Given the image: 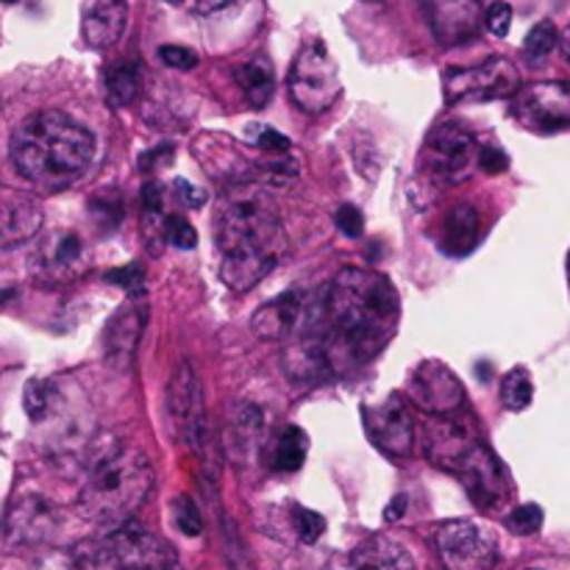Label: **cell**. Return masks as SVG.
<instances>
[{
    "mask_svg": "<svg viewBox=\"0 0 570 570\" xmlns=\"http://www.w3.org/2000/svg\"><path fill=\"white\" fill-rule=\"evenodd\" d=\"M228 3H234V0H193V6L198 14H212V11L226 9Z\"/></svg>",
    "mask_w": 570,
    "mask_h": 570,
    "instance_id": "45",
    "label": "cell"
},
{
    "mask_svg": "<svg viewBox=\"0 0 570 570\" xmlns=\"http://www.w3.org/2000/svg\"><path fill=\"white\" fill-rule=\"evenodd\" d=\"M289 98L304 115H323L343 95L340 67L323 42H309L301 48L289 67Z\"/></svg>",
    "mask_w": 570,
    "mask_h": 570,
    "instance_id": "6",
    "label": "cell"
},
{
    "mask_svg": "<svg viewBox=\"0 0 570 570\" xmlns=\"http://www.w3.org/2000/svg\"><path fill=\"white\" fill-rule=\"evenodd\" d=\"M543 521L546 515L538 504H523L507 515V529L521 534V538H529V534H538L543 529Z\"/></svg>",
    "mask_w": 570,
    "mask_h": 570,
    "instance_id": "35",
    "label": "cell"
},
{
    "mask_svg": "<svg viewBox=\"0 0 570 570\" xmlns=\"http://www.w3.org/2000/svg\"><path fill=\"white\" fill-rule=\"evenodd\" d=\"M334 223H337V228L345 237H362V232H365V217H362V212L351 204L340 206L337 215H334Z\"/></svg>",
    "mask_w": 570,
    "mask_h": 570,
    "instance_id": "41",
    "label": "cell"
},
{
    "mask_svg": "<svg viewBox=\"0 0 570 570\" xmlns=\"http://www.w3.org/2000/svg\"><path fill=\"white\" fill-rule=\"evenodd\" d=\"M215 248L220 282L234 293H248L265 282L287 250V232L276 206L250 184L232 187L215 215Z\"/></svg>",
    "mask_w": 570,
    "mask_h": 570,
    "instance_id": "2",
    "label": "cell"
},
{
    "mask_svg": "<svg viewBox=\"0 0 570 570\" xmlns=\"http://www.w3.org/2000/svg\"><path fill=\"white\" fill-rule=\"evenodd\" d=\"M312 298L315 293H306V289H289V293L276 295L256 309V315L250 317V328L259 340H289L293 334L304 332L312 312Z\"/></svg>",
    "mask_w": 570,
    "mask_h": 570,
    "instance_id": "16",
    "label": "cell"
},
{
    "mask_svg": "<svg viewBox=\"0 0 570 570\" xmlns=\"http://www.w3.org/2000/svg\"><path fill=\"white\" fill-rule=\"evenodd\" d=\"M104 92L115 109H128L142 92V72L134 61H117L104 72Z\"/></svg>",
    "mask_w": 570,
    "mask_h": 570,
    "instance_id": "26",
    "label": "cell"
},
{
    "mask_svg": "<svg viewBox=\"0 0 570 570\" xmlns=\"http://www.w3.org/2000/svg\"><path fill=\"white\" fill-rule=\"evenodd\" d=\"M265 412L254 404H239L223 429V451L234 465H250L265 445Z\"/></svg>",
    "mask_w": 570,
    "mask_h": 570,
    "instance_id": "17",
    "label": "cell"
},
{
    "mask_svg": "<svg viewBox=\"0 0 570 570\" xmlns=\"http://www.w3.org/2000/svg\"><path fill=\"white\" fill-rule=\"evenodd\" d=\"M159 59L173 70H193L198 65V53L184 48V45H165V48H159Z\"/></svg>",
    "mask_w": 570,
    "mask_h": 570,
    "instance_id": "39",
    "label": "cell"
},
{
    "mask_svg": "<svg viewBox=\"0 0 570 570\" xmlns=\"http://www.w3.org/2000/svg\"><path fill=\"white\" fill-rule=\"evenodd\" d=\"M399 312V293L387 276L343 267L332 284L315 293L301 337L317 343L328 373H343L371 362L387 345Z\"/></svg>",
    "mask_w": 570,
    "mask_h": 570,
    "instance_id": "1",
    "label": "cell"
},
{
    "mask_svg": "<svg viewBox=\"0 0 570 570\" xmlns=\"http://www.w3.org/2000/svg\"><path fill=\"white\" fill-rule=\"evenodd\" d=\"M254 142L265 156H289L293 154V142H289L284 134H278L276 128H271V126L259 128V134H256Z\"/></svg>",
    "mask_w": 570,
    "mask_h": 570,
    "instance_id": "38",
    "label": "cell"
},
{
    "mask_svg": "<svg viewBox=\"0 0 570 570\" xmlns=\"http://www.w3.org/2000/svg\"><path fill=\"white\" fill-rule=\"evenodd\" d=\"M56 527H59V512L39 495L14 501L6 515V534L14 543H42L56 532Z\"/></svg>",
    "mask_w": 570,
    "mask_h": 570,
    "instance_id": "19",
    "label": "cell"
},
{
    "mask_svg": "<svg viewBox=\"0 0 570 570\" xmlns=\"http://www.w3.org/2000/svg\"><path fill=\"white\" fill-rule=\"evenodd\" d=\"M104 554L115 570H178L176 551L134 521L104 540Z\"/></svg>",
    "mask_w": 570,
    "mask_h": 570,
    "instance_id": "10",
    "label": "cell"
},
{
    "mask_svg": "<svg viewBox=\"0 0 570 570\" xmlns=\"http://www.w3.org/2000/svg\"><path fill=\"white\" fill-rule=\"evenodd\" d=\"M83 259V243L78 234L72 232H59L50 239H45L42 248H39L37 262L45 273H53V276H65L72 273Z\"/></svg>",
    "mask_w": 570,
    "mask_h": 570,
    "instance_id": "25",
    "label": "cell"
},
{
    "mask_svg": "<svg viewBox=\"0 0 570 570\" xmlns=\"http://www.w3.org/2000/svg\"><path fill=\"white\" fill-rule=\"evenodd\" d=\"M365 426L373 443L393 460H406L415 451L417 423L401 395H387L379 404L365 406Z\"/></svg>",
    "mask_w": 570,
    "mask_h": 570,
    "instance_id": "14",
    "label": "cell"
},
{
    "mask_svg": "<svg viewBox=\"0 0 570 570\" xmlns=\"http://www.w3.org/2000/svg\"><path fill=\"white\" fill-rule=\"evenodd\" d=\"M89 217H92V223L100 228V232H115L122 220L120 195L115 193L95 195V198L89 200Z\"/></svg>",
    "mask_w": 570,
    "mask_h": 570,
    "instance_id": "31",
    "label": "cell"
},
{
    "mask_svg": "<svg viewBox=\"0 0 570 570\" xmlns=\"http://www.w3.org/2000/svg\"><path fill=\"white\" fill-rule=\"evenodd\" d=\"M348 566L351 570H417L410 551L384 534L367 538L365 543L356 546Z\"/></svg>",
    "mask_w": 570,
    "mask_h": 570,
    "instance_id": "24",
    "label": "cell"
},
{
    "mask_svg": "<svg viewBox=\"0 0 570 570\" xmlns=\"http://www.w3.org/2000/svg\"><path fill=\"white\" fill-rule=\"evenodd\" d=\"M106 278H109L111 284H117V287L126 289V293H131V295H142L145 293V271H142V265H137V262L117 267V271H109V273H106Z\"/></svg>",
    "mask_w": 570,
    "mask_h": 570,
    "instance_id": "37",
    "label": "cell"
},
{
    "mask_svg": "<svg viewBox=\"0 0 570 570\" xmlns=\"http://www.w3.org/2000/svg\"><path fill=\"white\" fill-rule=\"evenodd\" d=\"M534 399V384L527 367H512L501 382V401L510 412H523Z\"/></svg>",
    "mask_w": 570,
    "mask_h": 570,
    "instance_id": "30",
    "label": "cell"
},
{
    "mask_svg": "<svg viewBox=\"0 0 570 570\" xmlns=\"http://www.w3.org/2000/svg\"><path fill=\"white\" fill-rule=\"evenodd\" d=\"M568 282H570V254H568Z\"/></svg>",
    "mask_w": 570,
    "mask_h": 570,
    "instance_id": "47",
    "label": "cell"
},
{
    "mask_svg": "<svg viewBox=\"0 0 570 570\" xmlns=\"http://www.w3.org/2000/svg\"><path fill=\"white\" fill-rule=\"evenodd\" d=\"M476 137L460 122H443L434 128L423 145V170L438 184H456L468 178L476 161Z\"/></svg>",
    "mask_w": 570,
    "mask_h": 570,
    "instance_id": "9",
    "label": "cell"
},
{
    "mask_svg": "<svg viewBox=\"0 0 570 570\" xmlns=\"http://www.w3.org/2000/svg\"><path fill=\"white\" fill-rule=\"evenodd\" d=\"M161 237H165L167 243L176 245V248H181V250L195 248V243H198V234H195V228L178 215H167L165 217V228H161Z\"/></svg>",
    "mask_w": 570,
    "mask_h": 570,
    "instance_id": "36",
    "label": "cell"
},
{
    "mask_svg": "<svg viewBox=\"0 0 570 570\" xmlns=\"http://www.w3.org/2000/svg\"><path fill=\"white\" fill-rule=\"evenodd\" d=\"M434 37L443 45H462L473 39L482 26L479 0H423Z\"/></svg>",
    "mask_w": 570,
    "mask_h": 570,
    "instance_id": "18",
    "label": "cell"
},
{
    "mask_svg": "<svg viewBox=\"0 0 570 570\" xmlns=\"http://www.w3.org/2000/svg\"><path fill=\"white\" fill-rule=\"evenodd\" d=\"M432 543L445 570H493L499 560V543L490 529L473 521L440 523Z\"/></svg>",
    "mask_w": 570,
    "mask_h": 570,
    "instance_id": "8",
    "label": "cell"
},
{
    "mask_svg": "<svg viewBox=\"0 0 570 570\" xmlns=\"http://www.w3.org/2000/svg\"><path fill=\"white\" fill-rule=\"evenodd\" d=\"M237 81L243 87L245 100L254 109H262L273 98V89H276V76H273V67L267 59H250L245 65H239Z\"/></svg>",
    "mask_w": 570,
    "mask_h": 570,
    "instance_id": "27",
    "label": "cell"
},
{
    "mask_svg": "<svg viewBox=\"0 0 570 570\" xmlns=\"http://www.w3.org/2000/svg\"><path fill=\"white\" fill-rule=\"evenodd\" d=\"M476 159H479V167H482L484 173H490V176L507 170V165H510L507 154H504V150H499V148H482L476 154Z\"/></svg>",
    "mask_w": 570,
    "mask_h": 570,
    "instance_id": "42",
    "label": "cell"
},
{
    "mask_svg": "<svg viewBox=\"0 0 570 570\" xmlns=\"http://www.w3.org/2000/svg\"><path fill=\"white\" fill-rule=\"evenodd\" d=\"M154 479V462L142 449L128 443L109 445L87 465L78 510L100 527H122L145 504Z\"/></svg>",
    "mask_w": 570,
    "mask_h": 570,
    "instance_id": "4",
    "label": "cell"
},
{
    "mask_svg": "<svg viewBox=\"0 0 570 570\" xmlns=\"http://www.w3.org/2000/svg\"><path fill=\"white\" fill-rule=\"evenodd\" d=\"M482 217L471 204H456L445 212L438 232V248L449 256H468L479 245Z\"/></svg>",
    "mask_w": 570,
    "mask_h": 570,
    "instance_id": "23",
    "label": "cell"
},
{
    "mask_svg": "<svg viewBox=\"0 0 570 570\" xmlns=\"http://www.w3.org/2000/svg\"><path fill=\"white\" fill-rule=\"evenodd\" d=\"M176 198L181 200L184 206H189V209H200V206L206 204L204 189L193 187V184L184 181V178H178V181H176Z\"/></svg>",
    "mask_w": 570,
    "mask_h": 570,
    "instance_id": "43",
    "label": "cell"
},
{
    "mask_svg": "<svg viewBox=\"0 0 570 570\" xmlns=\"http://www.w3.org/2000/svg\"><path fill=\"white\" fill-rule=\"evenodd\" d=\"M167 412H170L176 438L198 456L204 473H209L215 479L209 429H206L204 387H200L198 373H195V367L189 362H181L178 371L173 373L170 387H167Z\"/></svg>",
    "mask_w": 570,
    "mask_h": 570,
    "instance_id": "5",
    "label": "cell"
},
{
    "mask_svg": "<svg viewBox=\"0 0 570 570\" xmlns=\"http://www.w3.org/2000/svg\"><path fill=\"white\" fill-rule=\"evenodd\" d=\"M92 131L59 109L26 117L11 134V161L17 173L42 189L76 184L92 165Z\"/></svg>",
    "mask_w": 570,
    "mask_h": 570,
    "instance_id": "3",
    "label": "cell"
},
{
    "mask_svg": "<svg viewBox=\"0 0 570 570\" xmlns=\"http://www.w3.org/2000/svg\"><path fill=\"white\" fill-rule=\"evenodd\" d=\"M42 217V206L31 195L0 193V248H14L37 237Z\"/></svg>",
    "mask_w": 570,
    "mask_h": 570,
    "instance_id": "21",
    "label": "cell"
},
{
    "mask_svg": "<svg viewBox=\"0 0 570 570\" xmlns=\"http://www.w3.org/2000/svg\"><path fill=\"white\" fill-rule=\"evenodd\" d=\"M557 45H560V31H557L554 22L543 20L527 33V39H523V53H527L532 61H540L546 59Z\"/></svg>",
    "mask_w": 570,
    "mask_h": 570,
    "instance_id": "32",
    "label": "cell"
},
{
    "mask_svg": "<svg viewBox=\"0 0 570 570\" xmlns=\"http://www.w3.org/2000/svg\"><path fill=\"white\" fill-rule=\"evenodd\" d=\"M404 512H406V495H395V499L390 501L387 512H384V521L387 523L401 521V518H404Z\"/></svg>",
    "mask_w": 570,
    "mask_h": 570,
    "instance_id": "44",
    "label": "cell"
},
{
    "mask_svg": "<svg viewBox=\"0 0 570 570\" xmlns=\"http://www.w3.org/2000/svg\"><path fill=\"white\" fill-rule=\"evenodd\" d=\"M406 395L426 415H456L465 410V387L445 362L423 360L406 382Z\"/></svg>",
    "mask_w": 570,
    "mask_h": 570,
    "instance_id": "13",
    "label": "cell"
},
{
    "mask_svg": "<svg viewBox=\"0 0 570 570\" xmlns=\"http://www.w3.org/2000/svg\"><path fill=\"white\" fill-rule=\"evenodd\" d=\"M173 521H176L178 532L187 534V538H198L204 532V518H200L198 504H195L189 495H176L170 504Z\"/></svg>",
    "mask_w": 570,
    "mask_h": 570,
    "instance_id": "34",
    "label": "cell"
},
{
    "mask_svg": "<svg viewBox=\"0 0 570 570\" xmlns=\"http://www.w3.org/2000/svg\"><path fill=\"white\" fill-rule=\"evenodd\" d=\"M306 451H309V438H306L304 429L287 426L278 434V443L273 449V468L278 473L301 471V465L306 460Z\"/></svg>",
    "mask_w": 570,
    "mask_h": 570,
    "instance_id": "28",
    "label": "cell"
},
{
    "mask_svg": "<svg viewBox=\"0 0 570 570\" xmlns=\"http://www.w3.org/2000/svg\"><path fill=\"white\" fill-rule=\"evenodd\" d=\"M22 406L33 423L48 421L59 406V387L50 379H31L26 384V393H22Z\"/></svg>",
    "mask_w": 570,
    "mask_h": 570,
    "instance_id": "29",
    "label": "cell"
},
{
    "mask_svg": "<svg viewBox=\"0 0 570 570\" xmlns=\"http://www.w3.org/2000/svg\"><path fill=\"white\" fill-rule=\"evenodd\" d=\"M484 22H488V31L493 33V37H507L512 28V6L504 3V0H499V3H493L488 9Z\"/></svg>",
    "mask_w": 570,
    "mask_h": 570,
    "instance_id": "40",
    "label": "cell"
},
{
    "mask_svg": "<svg viewBox=\"0 0 570 570\" xmlns=\"http://www.w3.org/2000/svg\"><path fill=\"white\" fill-rule=\"evenodd\" d=\"M417 443H421L423 454L432 462L434 468H443V471L454 473L460 468V462L476 449L482 440H479L476 429L468 417H462V412L456 415H440L421 423L417 429Z\"/></svg>",
    "mask_w": 570,
    "mask_h": 570,
    "instance_id": "12",
    "label": "cell"
},
{
    "mask_svg": "<svg viewBox=\"0 0 570 570\" xmlns=\"http://www.w3.org/2000/svg\"><path fill=\"white\" fill-rule=\"evenodd\" d=\"M165 3H181V0H165Z\"/></svg>",
    "mask_w": 570,
    "mask_h": 570,
    "instance_id": "48",
    "label": "cell"
},
{
    "mask_svg": "<svg viewBox=\"0 0 570 570\" xmlns=\"http://www.w3.org/2000/svg\"><path fill=\"white\" fill-rule=\"evenodd\" d=\"M521 89V72L504 56L473 67H451L443 76L445 104H482V100L512 98Z\"/></svg>",
    "mask_w": 570,
    "mask_h": 570,
    "instance_id": "7",
    "label": "cell"
},
{
    "mask_svg": "<svg viewBox=\"0 0 570 570\" xmlns=\"http://www.w3.org/2000/svg\"><path fill=\"white\" fill-rule=\"evenodd\" d=\"M560 45H562V53H566V59L570 61V26L566 28V31H562V37H560Z\"/></svg>",
    "mask_w": 570,
    "mask_h": 570,
    "instance_id": "46",
    "label": "cell"
},
{
    "mask_svg": "<svg viewBox=\"0 0 570 570\" xmlns=\"http://www.w3.org/2000/svg\"><path fill=\"white\" fill-rule=\"evenodd\" d=\"M145 328V312L139 306H122L111 315V321L106 323L104 332V351L106 360L117 367V371H126L134 360V351H137L139 337H142Z\"/></svg>",
    "mask_w": 570,
    "mask_h": 570,
    "instance_id": "22",
    "label": "cell"
},
{
    "mask_svg": "<svg viewBox=\"0 0 570 570\" xmlns=\"http://www.w3.org/2000/svg\"><path fill=\"white\" fill-rule=\"evenodd\" d=\"M128 22V0H83L81 37L89 48L106 50L120 42Z\"/></svg>",
    "mask_w": 570,
    "mask_h": 570,
    "instance_id": "20",
    "label": "cell"
},
{
    "mask_svg": "<svg viewBox=\"0 0 570 570\" xmlns=\"http://www.w3.org/2000/svg\"><path fill=\"white\" fill-rule=\"evenodd\" d=\"M289 523H293V532L298 534L301 543H317L326 532V518L317 515L315 510H306V507H293Z\"/></svg>",
    "mask_w": 570,
    "mask_h": 570,
    "instance_id": "33",
    "label": "cell"
},
{
    "mask_svg": "<svg viewBox=\"0 0 570 570\" xmlns=\"http://www.w3.org/2000/svg\"><path fill=\"white\" fill-rule=\"evenodd\" d=\"M454 473L462 479L468 495L479 510H495V507L507 504V499L512 495L510 473H507L504 462L484 443H479Z\"/></svg>",
    "mask_w": 570,
    "mask_h": 570,
    "instance_id": "15",
    "label": "cell"
},
{
    "mask_svg": "<svg viewBox=\"0 0 570 570\" xmlns=\"http://www.w3.org/2000/svg\"><path fill=\"white\" fill-rule=\"evenodd\" d=\"M512 117L527 131L554 134L570 126V83L538 81L512 95Z\"/></svg>",
    "mask_w": 570,
    "mask_h": 570,
    "instance_id": "11",
    "label": "cell"
}]
</instances>
